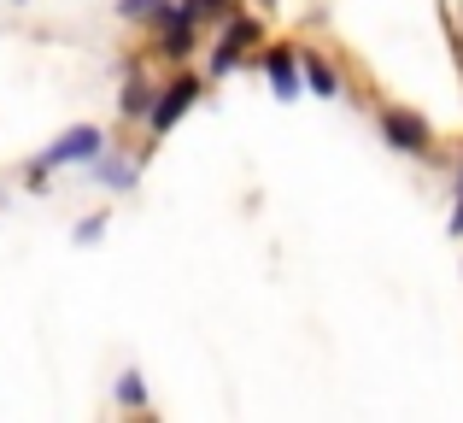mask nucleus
<instances>
[{
    "label": "nucleus",
    "mask_w": 463,
    "mask_h": 423,
    "mask_svg": "<svg viewBox=\"0 0 463 423\" xmlns=\"http://www.w3.org/2000/svg\"><path fill=\"white\" fill-rule=\"evenodd\" d=\"M382 136H387V148H399V153H422L429 130H422L417 112H405V106H387V112H382Z\"/></svg>",
    "instance_id": "nucleus-3"
},
{
    "label": "nucleus",
    "mask_w": 463,
    "mask_h": 423,
    "mask_svg": "<svg viewBox=\"0 0 463 423\" xmlns=\"http://www.w3.org/2000/svg\"><path fill=\"white\" fill-rule=\"evenodd\" d=\"M153 18H158V53H165V59H182V53L194 47V18H188V6H158Z\"/></svg>",
    "instance_id": "nucleus-2"
},
{
    "label": "nucleus",
    "mask_w": 463,
    "mask_h": 423,
    "mask_svg": "<svg viewBox=\"0 0 463 423\" xmlns=\"http://www.w3.org/2000/svg\"><path fill=\"white\" fill-rule=\"evenodd\" d=\"M118 400H124V406H141V400H147V389H141V377H136V370H129V377L118 382Z\"/></svg>",
    "instance_id": "nucleus-9"
},
{
    "label": "nucleus",
    "mask_w": 463,
    "mask_h": 423,
    "mask_svg": "<svg viewBox=\"0 0 463 423\" xmlns=\"http://www.w3.org/2000/svg\"><path fill=\"white\" fill-rule=\"evenodd\" d=\"M247 42H259V24H252V18H235L223 30V42H217V53H212V71H229L241 53H247Z\"/></svg>",
    "instance_id": "nucleus-5"
},
{
    "label": "nucleus",
    "mask_w": 463,
    "mask_h": 423,
    "mask_svg": "<svg viewBox=\"0 0 463 423\" xmlns=\"http://www.w3.org/2000/svg\"><path fill=\"white\" fill-rule=\"evenodd\" d=\"M264 77H270V89L282 94V101H294V94H299V65H294L288 47H270V53H264Z\"/></svg>",
    "instance_id": "nucleus-6"
},
{
    "label": "nucleus",
    "mask_w": 463,
    "mask_h": 423,
    "mask_svg": "<svg viewBox=\"0 0 463 423\" xmlns=\"http://www.w3.org/2000/svg\"><path fill=\"white\" fill-rule=\"evenodd\" d=\"M217 12H229V0H188V18H217Z\"/></svg>",
    "instance_id": "nucleus-11"
},
{
    "label": "nucleus",
    "mask_w": 463,
    "mask_h": 423,
    "mask_svg": "<svg viewBox=\"0 0 463 423\" xmlns=\"http://www.w3.org/2000/svg\"><path fill=\"white\" fill-rule=\"evenodd\" d=\"M452 236H463V183H458V212H452Z\"/></svg>",
    "instance_id": "nucleus-13"
},
{
    "label": "nucleus",
    "mask_w": 463,
    "mask_h": 423,
    "mask_svg": "<svg viewBox=\"0 0 463 423\" xmlns=\"http://www.w3.org/2000/svg\"><path fill=\"white\" fill-rule=\"evenodd\" d=\"M194 101H200V82H194V77H182V82H170V89L165 94H158V101H153V112H147V124L158 130V136H165V130L170 124H176V118L182 112H188V106Z\"/></svg>",
    "instance_id": "nucleus-4"
},
{
    "label": "nucleus",
    "mask_w": 463,
    "mask_h": 423,
    "mask_svg": "<svg viewBox=\"0 0 463 423\" xmlns=\"http://www.w3.org/2000/svg\"><path fill=\"white\" fill-rule=\"evenodd\" d=\"M118 12H124V18H153L158 0H118Z\"/></svg>",
    "instance_id": "nucleus-10"
},
{
    "label": "nucleus",
    "mask_w": 463,
    "mask_h": 423,
    "mask_svg": "<svg viewBox=\"0 0 463 423\" xmlns=\"http://www.w3.org/2000/svg\"><path fill=\"white\" fill-rule=\"evenodd\" d=\"M118 106H124V118H147L153 112V94H147V82H129V89H124V101H118Z\"/></svg>",
    "instance_id": "nucleus-8"
},
{
    "label": "nucleus",
    "mask_w": 463,
    "mask_h": 423,
    "mask_svg": "<svg viewBox=\"0 0 463 423\" xmlns=\"http://www.w3.org/2000/svg\"><path fill=\"white\" fill-rule=\"evenodd\" d=\"M100 229H106V217H82V224H77V241H94Z\"/></svg>",
    "instance_id": "nucleus-12"
},
{
    "label": "nucleus",
    "mask_w": 463,
    "mask_h": 423,
    "mask_svg": "<svg viewBox=\"0 0 463 423\" xmlns=\"http://www.w3.org/2000/svg\"><path fill=\"white\" fill-rule=\"evenodd\" d=\"M94 153H100V130H94V124H77V130H65V136H59L53 148H47L42 159L30 165V177L42 183L47 171H59V165H89Z\"/></svg>",
    "instance_id": "nucleus-1"
},
{
    "label": "nucleus",
    "mask_w": 463,
    "mask_h": 423,
    "mask_svg": "<svg viewBox=\"0 0 463 423\" xmlns=\"http://www.w3.org/2000/svg\"><path fill=\"white\" fill-rule=\"evenodd\" d=\"M299 77H306V89L323 94V101H328V94H340V77L323 65V59H306V65H299Z\"/></svg>",
    "instance_id": "nucleus-7"
}]
</instances>
